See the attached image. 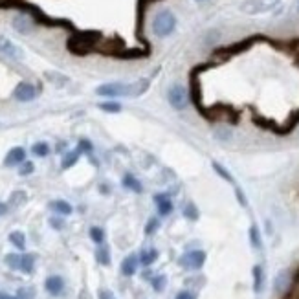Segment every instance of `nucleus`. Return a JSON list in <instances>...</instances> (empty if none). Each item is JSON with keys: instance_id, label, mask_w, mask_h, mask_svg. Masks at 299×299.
Masks as SVG:
<instances>
[{"instance_id": "f257e3e1", "label": "nucleus", "mask_w": 299, "mask_h": 299, "mask_svg": "<svg viewBox=\"0 0 299 299\" xmlns=\"http://www.w3.org/2000/svg\"><path fill=\"white\" fill-rule=\"evenodd\" d=\"M149 88V81H136V83H107L98 86V94L105 98H117V96H131L136 98Z\"/></svg>"}, {"instance_id": "f03ea898", "label": "nucleus", "mask_w": 299, "mask_h": 299, "mask_svg": "<svg viewBox=\"0 0 299 299\" xmlns=\"http://www.w3.org/2000/svg\"><path fill=\"white\" fill-rule=\"evenodd\" d=\"M100 35L94 32H84V33H77L74 37H70L68 41V50L75 53V55H86L88 51L94 48V44L98 41Z\"/></svg>"}, {"instance_id": "7ed1b4c3", "label": "nucleus", "mask_w": 299, "mask_h": 299, "mask_svg": "<svg viewBox=\"0 0 299 299\" xmlns=\"http://www.w3.org/2000/svg\"><path fill=\"white\" fill-rule=\"evenodd\" d=\"M175 28H176V17L171 11H167V9H162L158 15L154 17V20H152V30H154V33L158 35V37L171 35L175 32Z\"/></svg>"}, {"instance_id": "20e7f679", "label": "nucleus", "mask_w": 299, "mask_h": 299, "mask_svg": "<svg viewBox=\"0 0 299 299\" xmlns=\"http://www.w3.org/2000/svg\"><path fill=\"white\" fill-rule=\"evenodd\" d=\"M279 2L281 0H244L241 4V11L246 15H263L272 11Z\"/></svg>"}, {"instance_id": "39448f33", "label": "nucleus", "mask_w": 299, "mask_h": 299, "mask_svg": "<svg viewBox=\"0 0 299 299\" xmlns=\"http://www.w3.org/2000/svg\"><path fill=\"white\" fill-rule=\"evenodd\" d=\"M180 266L185 268V270H200L204 263H206V251L202 249H193V251H187L180 257Z\"/></svg>"}, {"instance_id": "423d86ee", "label": "nucleus", "mask_w": 299, "mask_h": 299, "mask_svg": "<svg viewBox=\"0 0 299 299\" xmlns=\"http://www.w3.org/2000/svg\"><path fill=\"white\" fill-rule=\"evenodd\" d=\"M169 103L176 108V110H183L187 105V92L180 84H173L169 88Z\"/></svg>"}, {"instance_id": "0eeeda50", "label": "nucleus", "mask_w": 299, "mask_h": 299, "mask_svg": "<svg viewBox=\"0 0 299 299\" xmlns=\"http://www.w3.org/2000/svg\"><path fill=\"white\" fill-rule=\"evenodd\" d=\"M13 96H15V100H17V101H24V103H28V101H33L35 100V96H37V90H35L33 84L18 83L17 88H15V92H13Z\"/></svg>"}, {"instance_id": "6e6552de", "label": "nucleus", "mask_w": 299, "mask_h": 299, "mask_svg": "<svg viewBox=\"0 0 299 299\" xmlns=\"http://www.w3.org/2000/svg\"><path fill=\"white\" fill-rule=\"evenodd\" d=\"M26 160V150L22 147H13V149L8 152V156L4 160V166L13 167V166H20Z\"/></svg>"}, {"instance_id": "1a4fd4ad", "label": "nucleus", "mask_w": 299, "mask_h": 299, "mask_svg": "<svg viewBox=\"0 0 299 299\" xmlns=\"http://www.w3.org/2000/svg\"><path fill=\"white\" fill-rule=\"evenodd\" d=\"M138 263H140L138 255H134V253L127 255V257L123 259V263H121V274L127 275V277L134 275L136 274V270H138Z\"/></svg>"}, {"instance_id": "9d476101", "label": "nucleus", "mask_w": 299, "mask_h": 299, "mask_svg": "<svg viewBox=\"0 0 299 299\" xmlns=\"http://www.w3.org/2000/svg\"><path fill=\"white\" fill-rule=\"evenodd\" d=\"M44 286H46L48 294L59 296V294L63 292V288H65V281H63L59 275H50V277L46 279V282H44Z\"/></svg>"}, {"instance_id": "9b49d317", "label": "nucleus", "mask_w": 299, "mask_h": 299, "mask_svg": "<svg viewBox=\"0 0 299 299\" xmlns=\"http://www.w3.org/2000/svg\"><path fill=\"white\" fill-rule=\"evenodd\" d=\"M0 51L6 53V55H9V57H13V59L22 57V51L18 50L17 46L9 41V39H6V37H0Z\"/></svg>"}, {"instance_id": "f8f14e48", "label": "nucleus", "mask_w": 299, "mask_h": 299, "mask_svg": "<svg viewBox=\"0 0 299 299\" xmlns=\"http://www.w3.org/2000/svg\"><path fill=\"white\" fill-rule=\"evenodd\" d=\"M154 202H156L158 213L162 216H167L173 211V202H171V199L166 197V195H154Z\"/></svg>"}, {"instance_id": "ddd939ff", "label": "nucleus", "mask_w": 299, "mask_h": 299, "mask_svg": "<svg viewBox=\"0 0 299 299\" xmlns=\"http://www.w3.org/2000/svg\"><path fill=\"white\" fill-rule=\"evenodd\" d=\"M32 20L26 17V15H18V17L13 18V28L20 32V33H30L32 32Z\"/></svg>"}, {"instance_id": "4468645a", "label": "nucleus", "mask_w": 299, "mask_h": 299, "mask_svg": "<svg viewBox=\"0 0 299 299\" xmlns=\"http://www.w3.org/2000/svg\"><path fill=\"white\" fill-rule=\"evenodd\" d=\"M290 274L288 272H281V274L275 277V282H274V288L277 292H286L288 288H290Z\"/></svg>"}, {"instance_id": "2eb2a0df", "label": "nucleus", "mask_w": 299, "mask_h": 299, "mask_svg": "<svg viewBox=\"0 0 299 299\" xmlns=\"http://www.w3.org/2000/svg\"><path fill=\"white\" fill-rule=\"evenodd\" d=\"M263 284H265V272H263V266L255 265L253 266V292L259 294L263 290Z\"/></svg>"}, {"instance_id": "dca6fc26", "label": "nucleus", "mask_w": 299, "mask_h": 299, "mask_svg": "<svg viewBox=\"0 0 299 299\" xmlns=\"http://www.w3.org/2000/svg\"><path fill=\"white\" fill-rule=\"evenodd\" d=\"M158 259V249L150 248V249H141L140 253V263L141 266H150L154 261Z\"/></svg>"}, {"instance_id": "f3484780", "label": "nucleus", "mask_w": 299, "mask_h": 299, "mask_svg": "<svg viewBox=\"0 0 299 299\" xmlns=\"http://www.w3.org/2000/svg\"><path fill=\"white\" fill-rule=\"evenodd\" d=\"M50 208L53 209V211H57L59 215H70V213L74 211L66 200H53L50 204Z\"/></svg>"}, {"instance_id": "a211bd4d", "label": "nucleus", "mask_w": 299, "mask_h": 299, "mask_svg": "<svg viewBox=\"0 0 299 299\" xmlns=\"http://www.w3.org/2000/svg\"><path fill=\"white\" fill-rule=\"evenodd\" d=\"M33 266H35V255L33 253H24L20 257V270L24 274H32L33 272Z\"/></svg>"}, {"instance_id": "6ab92c4d", "label": "nucleus", "mask_w": 299, "mask_h": 299, "mask_svg": "<svg viewBox=\"0 0 299 299\" xmlns=\"http://www.w3.org/2000/svg\"><path fill=\"white\" fill-rule=\"evenodd\" d=\"M123 185L127 187V189H131V191H134V193L143 191V187H141V183L138 182V178L133 176V175H125L123 176Z\"/></svg>"}, {"instance_id": "aec40b11", "label": "nucleus", "mask_w": 299, "mask_h": 299, "mask_svg": "<svg viewBox=\"0 0 299 299\" xmlns=\"http://www.w3.org/2000/svg\"><path fill=\"white\" fill-rule=\"evenodd\" d=\"M9 242L18 249H24L26 248V237L22 232H13L9 233Z\"/></svg>"}, {"instance_id": "412c9836", "label": "nucleus", "mask_w": 299, "mask_h": 299, "mask_svg": "<svg viewBox=\"0 0 299 299\" xmlns=\"http://www.w3.org/2000/svg\"><path fill=\"white\" fill-rule=\"evenodd\" d=\"M96 259H98V263L103 266L110 265V251H108L107 246H100V248L96 249Z\"/></svg>"}, {"instance_id": "4be33fe9", "label": "nucleus", "mask_w": 299, "mask_h": 299, "mask_svg": "<svg viewBox=\"0 0 299 299\" xmlns=\"http://www.w3.org/2000/svg\"><path fill=\"white\" fill-rule=\"evenodd\" d=\"M211 166H213V169H215V173H216V175H218V176H220L222 180H226V182H230V183H235V180H233V176L230 175V171H228V169H226L224 166H220L218 162H213Z\"/></svg>"}, {"instance_id": "5701e85b", "label": "nucleus", "mask_w": 299, "mask_h": 299, "mask_svg": "<svg viewBox=\"0 0 299 299\" xmlns=\"http://www.w3.org/2000/svg\"><path fill=\"white\" fill-rule=\"evenodd\" d=\"M79 154H81V150L75 149V150H70L65 154V158H63V169H68V167H72L79 160Z\"/></svg>"}, {"instance_id": "b1692460", "label": "nucleus", "mask_w": 299, "mask_h": 299, "mask_svg": "<svg viewBox=\"0 0 299 299\" xmlns=\"http://www.w3.org/2000/svg\"><path fill=\"white\" fill-rule=\"evenodd\" d=\"M282 299H299V277L292 279L290 288L286 290V294L282 296Z\"/></svg>"}, {"instance_id": "393cba45", "label": "nucleus", "mask_w": 299, "mask_h": 299, "mask_svg": "<svg viewBox=\"0 0 299 299\" xmlns=\"http://www.w3.org/2000/svg\"><path fill=\"white\" fill-rule=\"evenodd\" d=\"M199 209H197V206L193 204V202H187L185 206H183V216L185 218H189V220H199Z\"/></svg>"}, {"instance_id": "a878e982", "label": "nucleus", "mask_w": 299, "mask_h": 299, "mask_svg": "<svg viewBox=\"0 0 299 299\" xmlns=\"http://www.w3.org/2000/svg\"><path fill=\"white\" fill-rule=\"evenodd\" d=\"M249 242L255 249L261 248V233H259V228L255 224L249 228Z\"/></svg>"}, {"instance_id": "bb28decb", "label": "nucleus", "mask_w": 299, "mask_h": 299, "mask_svg": "<svg viewBox=\"0 0 299 299\" xmlns=\"http://www.w3.org/2000/svg\"><path fill=\"white\" fill-rule=\"evenodd\" d=\"M20 257H22V255H17V253H8L4 261H6V265H8L11 270H20Z\"/></svg>"}, {"instance_id": "cd10ccee", "label": "nucleus", "mask_w": 299, "mask_h": 299, "mask_svg": "<svg viewBox=\"0 0 299 299\" xmlns=\"http://www.w3.org/2000/svg\"><path fill=\"white\" fill-rule=\"evenodd\" d=\"M150 284H152V288L156 292H162L164 288H166V284H167V277L166 275H154L152 279H150Z\"/></svg>"}, {"instance_id": "c85d7f7f", "label": "nucleus", "mask_w": 299, "mask_h": 299, "mask_svg": "<svg viewBox=\"0 0 299 299\" xmlns=\"http://www.w3.org/2000/svg\"><path fill=\"white\" fill-rule=\"evenodd\" d=\"M33 154L35 156H48V152H50V147H48V143H44V141H39V143H35L33 145Z\"/></svg>"}, {"instance_id": "c756f323", "label": "nucleus", "mask_w": 299, "mask_h": 299, "mask_svg": "<svg viewBox=\"0 0 299 299\" xmlns=\"http://www.w3.org/2000/svg\"><path fill=\"white\" fill-rule=\"evenodd\" d=\"M101 110H105V112H112V114H116L121 110V105L116 103V101H105V103H101L100 105Z\"/></svg>"}, {"instance_id": "7c9ffc66", "label": "nucleus", "mask_w": 299, "mask_h": 299, "mask_svg": "<svg viewBox=\"0 0 299 299\" xmlns=\"http://www.w3.org/2000/svg\"><path fill=\"white\" fill-rule=\"evenodd\" d=\"M90 239L96 242V244H101L103 239H105V232H103L101 228H98V226H94V228H90Z\"/></svg>"}, {"instance_id": "2f4dec72", "label": "nucleus", "mask_w": 299, "mask_h": 299, "mask_svg": "<svg viewBox=\"0 0 299 299\" xmlns=\"http://www.w3.org/2000/svg\"><path fill=\"white\" fill-rule=\"evenodd\" d=\"M33 169H35V166L32 164V162H22L20 164V167H18V175L20 176H28V175H32L33 173Z\"/></svg>"}, {"instance_id": "473e14b6", "label": "nucleus", "mask_w": 299, "mask_h": 299, "mask_svg": "<svg viewBox=\"0 0 299 299\" xmlns=\"http://www.w3.org/2000/svg\"><path fill=\"white\" fill-rule=\"evenodd\" d=\"M158 228H160V220L156 216H152L149 222H147V226H145V233H147V235H152Z\"/></svg>"}, {"instance_id": "72a5a7b5", "label": "nucleus", "mask_w": 299, "mask_h": 299, "mask_svg": "<svg viewBox=\"0 0 299 299\" xmlns=\"http://www.w3.org/2000/svg\"><path fill=\"white\" fill-rule=\"evenodd\" d=\"M215 136L218 140L226 141L232 138V133H230V129H226V127H218V129H215Z\"/></svg>"}, {"instance_id": "f704fd0d", "label": "nucleus", "mask_w": 299, "mask_h": 299, "mask_svg": "<svg viewBox=\"0 0 299 299\" xmlns=\"http://www.w3.org/2000/svg\"><path fill=\"white\" fill-rule=\"evenodd\" d=\"M22 202H26L24 191H15L11 195V204H13V206H18V204H22Z\"/></svg>"}, {"instance_id": "c9c22d12", "label": "nucleus", "mask_w": 299, "mask_h": 299, "mask_svg": "<svg viewBox=\"0 0 299 299\" xmlns=\"http://www.w3.org/2000/svg\"><path fill=\"white\" fill-rule=\"evenodd\" d=\"M35 290L33 288H20L18 290V299H33Z\"/></svg>"}, {"instance_id": "e433bc0d", "label": "nucleus", "mask_w": 299, "mask_h": 299, "mask_svg": "<svg viewBox=\"0 0 299 299\" xmlns=\"http://www.w3.org/2000/svg\"><path fill=\"white\" fill-rule=\"evenodd\" d=\"M235 195H237V199H239V204H241L242 208H246V206H248V200L244 197V193L241 191V187H235Z\"/></svg>"}, {"instance_id": "4c0bfd02", "label": "nucleus", "mask_w": 299, "mask_h": 299, "mask_svg": "<svg viewBox=\"0 0 299 299\" xmlns=\"http://www.w3.org/2000/svg\"><path fill=\"white\" fill-rule=\"evenodd\" d=\"M77 149L81 150V152H90L92 150V143L88 140H81L79 141V147Z\"/></svg>"}, {"instance_id": "58836bf2", "label": "nucleus", "mask_w": 299, "mask_h": 299, "mask_svg": "<svg viewBox=\"0 0 299 299\" xmlns=\"http://www.w3.org/2000/svg\"><path fill=\"white\" fill-rule=\"evenodd\" d=\"M176 299H197V296H195L193 292H189V290H182L178 296H176Z\"/></svg>"}, {"instance_id": "ea45409f", "label": "nucleus", "mask_w": 299, "mask_h": 299, "mask_svg": "<svg viewBox=\"0 0 299 299\" xmlns=\"http://www.w3.org/2000/svg\"><path fill=\"white\" fill-rule=\"evenodd\" d=\"M50 224L55 228V230H63V226H65V222L61 220V218H57V216H53V218H50Z\"/></svg>"}, {"instance_id": "a19ab883", "label": "nucleus", "mask_w": 299, "mask_h": 299, "mask_svg": "<svg viewBox=\"0 0 299 299\" xmlns=\"http://www.w3.org/2000/svg\"><path fill=\"white\" fill-rule=\"evenodd\" d=\"M100 299H114V296H112L110 292H107V290H101L100 292Z\"/></svg>"}, {"instance_id": "79ce46f5", "label": "nucleus", "mask_w": 299, "mask_h": 299, "mask_svg": "<svg viewBox=\"0 0 299 299\" xmlns=\"http://www.w3.org/2000/svg\"><path fill=\"white\" fill-rule=\"evenodd\" d=\"M6 213H8V206L4 202H0V216H4Z\"/></svg>"}, {"instance_id": "37998d69", "label": "nucleus", "mask_w": 299, "mask_h": 299, "mask_svg": "<svg viewBox=\"0 0 299 299\" xmlns=\"http://www.w3.org/2000/svg\"><path fill=\"white\" fill-rule=\"evenodd\" d=\"M0 299H18V298H13V296H2Z\"/></svg>"}, {"instance_id": "c03bdc74", "label": "nucleus", "mask_w": 299, "mask_h": 299, "mask_svg": "<svg viewBox=\"0 0 299 299\" xmlns=\"http://www.w3.org/2000/svg\"><path fill=\"white\" fill-rule=\"evenodd\" d=\"M197 2H204V0H197Z\"/></svg>"}, {"instance_id": "a18cd8bd", "label": "nucleus", "mask_w": 299, "mask_h": 299, "mask_svg": "<svg viewBox=\"0 0 299 299\" xmlns=\"http://www.w3.org/2000/svg\"><path fill=\"white\" fill-rule=\"evenodd\" d=\"M298 11H299V2H298Z\"/></svg>"}, {"instance_id": "49530a36", "label": "nucleus", "mask_w": 299, "mask_h": 299, "mask_svg": "<svg viewBox=\"0 0 299 299\" xmlns=\"http://www.w3.org/2000/svg\"><path fill=\"white\" fill-rule=\"evenodd\" d=\"M0 298H2V294H0Z\"/></svg>"}]
</instances>
